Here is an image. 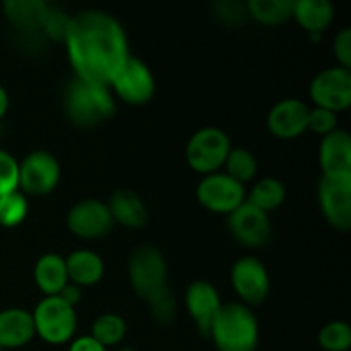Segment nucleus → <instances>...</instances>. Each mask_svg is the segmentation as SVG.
<instances>
[{"label": "nucleus", "mask_w": 351, "mask_h": 351, "mask_svg": "<svg viewBox=\"0 0 351 351\" xmlns=\"http://www.w3.org/2000/svg\"><path fill=\"white\" fill-rule=\"evenodd\" d=\"M64 41L75 77L108 88L130 55L122 24L103 10H81L72 16Z\"/></svg>", "instance_id": "obj_1"}, {"label": "nucleus", "mask_w": 351, "mask_h": 351, "mask_svg": "<svg viewBox=\"0 0 351 351\" xmlns=\"http://www.w3.org/2000/svg\"><path fill=\"white\" fill-rule=\"evenodd\" d=\"M129 278L134 291L149 304L158 322L168 324L175 319V298L168 287V267L156 247L139 245L129 259Z\"/></svg>", "instance_id": "obj_2"}, {"label": "nucleus", "mask_w": 351, "mask_h": 351, "mask_svg": "<svg viewBox=\"0 0 351 351\" xmlns=\"http://www.w3.org/2000/svg\"><path fill=\"white\" fill-rule=\"evenodd\" d=\"M218 351H256L259 322L245 304L221 305L209 331Z\"/></svg>", "instance_id": "obj_3"}, {"label": "nucleus", "mask_w": 351, "mask_h": 351, "mask_svg": "<svg viewBox=\"0 0 351 351\" xmlns=\"http://www.w3.org/2000/svg\"><path fill=\"white\" fill-rule=\"evenodd\" d=\"M64 108L74 125L88 129L115 115L117 106L108 86L75 77L65 89Z\"/></svg>", "instance_id": "obj_4"}, {"label": "nucleus", "mask_w": 351, "mask_h": 351, "mask_svg": "<svg viewBox=\"0 0 351 351\" xmlns=\"http://www.w3.org/2000/svg\"><path fill=\"white\" fill-rule=\"evenodd\" d=\"M34 331L50 345H62L74 336L77 328L75 308L65 304L60 297H47L33 312Z\"/></svg>", "instance_id": "obj_5"}, {"label": "nucleus", "mask_w": 351, "mask_h": 351, "mask_svg": "<svg viewBox=\"0 0 351 351\" xmlns=\"http://www.w3.org/2000/svg\"><path fill=\"white\" fill-rule=\"evenodd\" d=\"M232 151L230 137L216 127H204L191 137L187 144V163L199 173H216L225 165Z\"/></svg>", "instance_id": "obj_6"}, {"label": "nucleus", "mask_w": 351, "mask_h": 351, "mask_svg": "<svg viewBox=\"0 0 351 351\" xmlns=\"http://www.w3.org/2000/svg\"><path fill=\"white\" fill-rule=\"evenodd\" d=\"M110 88L130 105H144L154 95V75L141 58L129 55L110 81Z\"/></svg>", "instance_id": "obj_7"}, {"label": "nucleus", "mask_w": 351, "mask_h": 351, "mask_svg": "<svg viewBox=\"0 0 351 351\" xmlns=\"http://www.w3.org/2000/svg\"><path fill=\"white\" fill-rule=\"evenodd\" d=\"M60 180L57 158L45 149L31 151L19 163V191L24 195H47Z\"/></svg>", "instance_id": "obj_8"}, {"label": "nucleus", "mask_w": 351, "mask_h": 351, "mask_svg": "<svg viewBox=\"0 0 351 351\" xmlns=\"http://www.w3.org/2000/svg\"><path fill=\"white\" fill-rule=\"evenodd\" d=\"M311 96L319 108L338 113L351 103V72L345 67H328L311 82Z\"/></svg>", "instance_id": "obj_9"}, {"label": "nucleus", "mask_w": 351, "mask_h": 351, "mask_svg": "<svg viewBox=\"0 0 351 351\" xmlns=\"http://www.w3.org/2000/svg\"><path fill=\"white\" fill-rule=\"evenodd\" d=\"M319 204L322 215L335 228L346 232L351 226V175L328 177L319 184Z\"/></svg>", "instance_id": "obj_10"}, {"label": "nucleus", "mask_w": 351, "mask_h": 351, "mask_svg": "<svg viewBox=\"0 0 351 351\" xmlns=\"http://www.w3.org/2000/svg\"><path fill=\"white\" fill-rule=\"evenodd\" d=\"M197 199L209 211L230 215L245 202V189L226 173H211L199 182Z\"/></svg>", "instance_id": "obj_11"}, {"label": "nucleus", "mask_w": 351, "mask_h": 351, "mask_svg": "<svg viewBox=\"0 0 351 351\" xmlns=\"http://www.w3.org/2000/svg\"><path fill=\"white\" fill-rule=\"evenodd\" d=\"M232 285L247 307L261 305L271 290L266 266L256 257H240L232 267Z\"/></svg>", "instance_id": "obj_12"}, {"label": "nucleus", "mask_w": 351, "mask_h": 351, "mask_svg": "<svg viewBox=\"0 0 351 351\" xmlns=\"http://www.w3.org/2000/svg\"><path fill=\"white\" fill-rule=\"evenodd\" d=\"M67 226L81 239H101L113 228V218L105 202L98 199H84L71 208Z\"/></svg>", "instance_id": "obj_13"}, {"label": "nucleus", "mask_w": 351, "mask_h": 351, "mask_svg": "<svg viewBox=\"0 0 351 351\" xmlns=\"http://www.w3.org/2000/svg\"><path fill=\"white\" fill-rule=\"evenodd\" d=\"M228 226L232 235L247 247L264 245L271 237V221L266 213L247 201L230 213Z\"/></svg>", "instance_id": "obj_14"}, {"label": "nucleus", "mask_w": 351, "mask_h": 351, "mask_svg": "<svg viewBox=\"0 0 351 351\" xmlns=\"http://www.w3.org/2000/svg\"><path fill=\"white\" fill-rule=\"evenodd\" d=\"M185 304H187L189 314L194 319L199 332L209 338L213 322H215L216 315L223 305L219 300L218 290L208 281H194L187 288Z\"/></svg>", "instance_id": "obj_15"}, {"label": "nucleus", "mask_w": 351, "mask_h": 351, "mask_svg": "<svg viewBox=\"0 0 351 351\" xmlns=\"http://www.w3.org/2000/svg\"><path fill=\"white\" fill-rule=\"evenodd\" d=\"M308 106L295 98L283 99L269 110L267 127L280 139H295L307 130Z\"/></svg>", "instance_id": "obj_16"}, {"label": "nucleus", "mask_w": 351, "mask_h": 351, "mask_svg": "<svg viewBox=\"0 0 351 351\" xmlns=\"http://www.w3.org/2000/svg\"><path fill=\"white\" fill-rule=\"evenodd\" d=\"M319 163L328 177L351 175V137L346 130L336 129L322 139Z\"/></svg>", "instance_id": "obj_17"}, {"label": "nucleus", "mask_w": 351, "mask_h": 351, "mask_svg": "<svg viewBox=\"0 0 351 351\" xmlns=\"http://www.w3.org/2000/svg\"><path fill=\"white\" fill-rule=\"evenodd\" d=\"M34 335L33 314L23 308H5L0 312V350L21 348Z\"/></svg>", "instance_id": "obj_18"}, {"label": "nucleus", "mask_w": 351, "mask_h": 351, "mask_svg": "<svg viewBox=\"0 0 351 351\" xmlns=\"http://www.w3.org/2000/svg\"><path fill=\"white\" fill-rule=\"evenodd\" d=\"M106 206H108L113 223L119 221L127 228H141L146 225L147 218H149L143 199L129 189H120V191L113 192Z\"/></svg>", "instance_id": "obj_19"}, {"label": "nucleus", "mask_w": 351, "mask_h": 351, "mask_svg": "<svg viewBox=\"0 0 351 351\" xmlns=\"http://www.w3.org/2000/svg\"><path fill=\"white\" fill-rule=\"evenodd\" d=\"M34 281L47 297H57L69 283L65 259L58 254H45L34 266Z\"/></svg>", "instance_id": "obj_20"}, {"label": "nucleus", "mask_w": 351, "mask_h": 351, "mask_svg": "<svg viewBox=\"0 0 351 351\" xmlns=\"http://www.w3.org/2000/svg\"><path fill=\"white\" fill-rule=\"evenodd\" d=\"M69 281L77 287L96 285L105 274V264L101 257L91 250H75L65 259Z\"/></svg>", "instance_id": "obj_21"}, {"label": "nucleus", "mask_w": 351, "mask_h": 351, "mask_svg": "<svg viewBox=\"0 0 351 351\" xmlns=\"http://www.w3.org/2000/svg\"><path fill=\"white\" fill-rule=\"evenodd\" d=\"M335 9L328 0H297L293 2V17L311 36H321L331 24Z\"/></svg>", "instance_id": "obj_22"}, {"label": "nucleus", "mask_w": 351, "mask_h": 351, "mask_svg": "<svg viewBox=\"0 0 351 351\" xmlns=\"http://www.w3.org/2000/svg\"><path fill=\"white\" fill-rule=\"evenodd\" d=\"M3 9H5L7 17L14 24L24 27V29H29V27L41 26L48 7L40 0H7L3 3Z\"/></svg>", "instance_id": "obj_23"}, {"label": "nucleus", "mask_w": 351, "mask_h": 351, "mask_svg": "<svg viewBox=\"0 0 351 351\" xmlns=\"http://www.w3.org/2000/svg\"><path fill=\"white\" fill-rule=\"evenodd\" d=\"M247 10L259 23L276 26L293 17V0H250Z\"/></svg>", "instance_id": "obj_24"}, {"label": "nucleus", "mask_w": 351, "mask_h": 351, "mask_svg": "<svg viewBox=\"0 0 351 351\" xmlns=\"http://www.w3.org/2000/svg\"><path fill=\"white\" fill-rule=\"evenodd\" d=\"M285 195H287V189L278 178H263L252 187L247 202L267 215L283 204Z\"/></svg>", "instance_id": "obj_25"}, {"label": "nucleus", "mask_w": 351, "mask_h": 351, "mask_svg": "<svg viewBox=\"0 0 351 351\" xmlns=\"http://www.w3.org/2000/svg\"><path fill=\"white\" fill-rule=\"evenodd\" d=\"M125 331V321L119 314H103L93 322L91 336L106 348V346H113L122 341Z\"/></svg>", "instance_id": "obj_26"}, {"label": "nucleus", "mask_w": 351, "mask_h": 351, "mask_svg": "<svg viewBox=\"0 0 351 351\" xmlns=\"http://www.w3.org/2000/svg\"><path fill=\"white\" fill-rule=\"evenodd\" d=\"M226 175L237 180L239 184H245V182L252 180L254 175L257 173V160L249 149L243 147H235L230 151L228 158H226L225 165Z\"/></svg>", "instance_id": "obj_27"}, {"label": "nucleus", "mask_w": 351, "mask_h": 351, "mask_svg": "<svg viewBox=\"0 0 351 351\" xmlns=\"http://www.w3.org/2000/svg\"><path fill=\"white\" fill-rule=\"evenodd\" d=\"M27 216V199L23 192L17 191L0 197V225L14 228L21 225Z\"/></svg>", "instance_id": "obj_28"}, {"label": "nucleus", "mask_w": 351, "mask_h": 351, "mask_svg": "<svg viewBox=\"0 0 351 351\" xmlns=\"http://www.w3.org/2000/svg\"><path fill=\"white\" fill-rule=\"evenodd\" d=\"M319 345L326 351H346L351 346V328L343 321L329 322L319 331Z\"/></svg>", "instance_id": "obj_29"}, {"label": "nucleus", "mask_w": 351, "mask_h": 351, "mask_svg": "<svg viewBox=\"0 0 351 351\" xmlns=\"http://www.w3.org/2000/svg\"><path fill=\"white\" fill-rule=\"evenodd\" d=\"M19 189V163L7 151L0 149V197Z\"/></svg>", "instance_id": "obj_30"}, {"label": "nucleus", "mask_w": 351, "mask_h": 351, "mask_svg": "<svg viewBox=\"0 0 351 351\" xmlns=\"http://www.w3.org/2000/svg\"><path fill=\"white\" fill-rule=\"evenodd\" d=\"M336 125H338V115L335 112H331V110L319 108V106L308 110L307 129L314 130L315 134L328 136V134L335 132Z\"/></svg>", "instance_id": "obj_31"}, {"label": "nucleus", "mask_w": 351, "mask_h": 351, "mask_svg": "<svg viewBox=\"0 0 351 351\" xmlns=\"http://www.w3.org/2000/svg\"><path fill=\"white\" fill-rule=\"evenodd\" d=\"M332 51H335L336 60L339 62V67H351V29L343 27L335 38L332 43Z\"/></svg>", "instance_id": "obj_32"}, {"label": "nucleus", "mask_w": 351, "mask_h": 351, "mask_svg": "<svg viewBox=\"0 0 351 351\" xmlns=\"http://www.w3.org/2000/svg\"><path fill=\"white\" fill-rule=\"evenodd\" d=\"M69 351H106V348L99 345V343L89 335V336H81V338L74 339Z\"/></svg>", "instance_id": "obj_33"}, {"label": "nucleus", "mask_w": 351, "mask_h": 351, "mask_svg": "<svg viewBox=\"0 0 351 351\" xmlns=\"http://www.w3.org/2000/svg\"><path fill=\"white\" fill-rule=\"evenodd\" d=\"M81 295H82L81 293V287H77V285H74V283H71V281H69V283L64 287V290H62L60 293L57 295V297H60L62 300L65 302V304H69L71 307L75 308V305L81 302Z\"/></svg>", "instance_id": "obj_34"}, {"label": "nucleus", "mask_w": 351, "mask_h": 351, "mask_svg": "<svg viewBox=\"0 0 351 351\" xmlns=\"http://www.w3.org/2000/svg\"><path fill=\"white\" fill-rule=\"evenodd\" d=\"M7 110H9V95H7L5 89L0 86V119L5 115Z\"/></svg>", "instance_id": "obj_35"}]
</instances>
